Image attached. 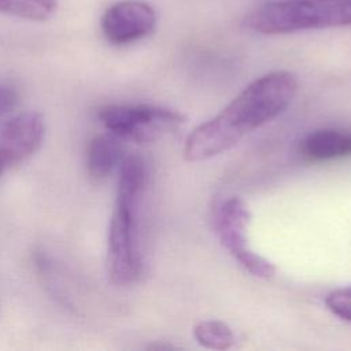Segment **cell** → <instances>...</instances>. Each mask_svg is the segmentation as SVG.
<instances>
[{"mask_svg": "<svg viewBox=\"0 0 351 351\" xmlns=\"http://www.w3.org/2000/svg\"><path fill=\"white\" fill-rule=\"evenodd\" d=\"M245 23L262 34L351 26V0L273 1L255 8Z\"/></svg>", "mask_w": 351, "mask_h": 351, "instance_id": "3", "label": "cell"}, {"mask_svg": "<svg viewBox=\"0 0 351 351\" xmlns=\"http://www.w3.org/2000/svg\"><path fill=\"white\" fill-rule=\"evenodd\" d=\"M121 141L110 132L90 138L86 147V169L93 178H106L121 166L125 159Z\"/></svg>", "mask_w": 351, "mask_h": 351, "instance_id": "9", "label": "cell"}, {"mask_svg": "<svg viewBox=\"0 0 351 351\" xmlns=\"http://www.w3.org/2000/svg\"><path fill=\"white\" fill-rule=\"evenodd\" d=\"M250 222L251 213L247 203L239 196L229 197L219 207L217 217L219 240L248 273L259 278H271L276 274V266L248 245L247 230Z\"/></svg>", "mask_w": 351, "mask_h": 351, "instance_id": "5", "label": "cell"}, {"mask_svg": "<svg viewBox=\"0 0 351 351\" xmlns=\"http://www.w3.org/2000/svg\"><path fill=\"white\" fill-rule=\"evenodd\" d=\"M18 101V93L10 84L0 82V117L10 112Z\"/></svg>", "mask_w": 351, "mask_h": 351, "instance_id": "13", "label": "cell"}, {"mask_svg": "<svg viewBox=\"0 0 351 351\" xmlns=\"http://www.w3.org/2000/svg\"><path fill=\"white\" fill-rule=\"evenodd\" d=\"M97 117L111 134L136 143L154 141L184 122L177 111L148 104H106Z\"/></svg>", "mask_w": 351, "mask_h": 351, "instance_id": "4", "label": "cell"}, {"mask_svg": "<svg viewBox=\"0 0 351 351\" xmlns=\"http://www.w3.org/2000/svg\"><path fill=\"white\" fill-rule=\"evenodd\" d=\"M55 11V0H0V14L27 21H47Z\"/></svg>", "mask_w": 351, "mask_h": 351, "instance_id": "10", "label": "cell"}, {"mask_svg": "<svg viewBox=\"0 0 351 351\" xmlns=\"http://www.w3.org/2000/svg\"><path fill=\"white\" fill-rule=\"evenodd\" d=\"M304 159L325 162L351 155V132L339 129H319L311 132L300 144Z\"/></svg>", "mask_w": 351, "mask_h": 351, "instance_id": "8", "label": "cell"}, {"mask_svg": "<svg viewBox=\"0 0 351 351\" xmlns=\"http://www.w3.org/2000/svg\"><path fill=\"white\" fill-rule=\"evenodd\" d=\"M148 181L145 160L138 155L126 156L119 166L117 197L110 219L107 262L114 284L134 282L143 269L138 241V206Z\"/></svg>", "mask_w": 351, "mask_h": 351, "instance_id": "2", "label": "cell"}, {"mask_svg": "<svg viewBox=\"0 0 351 351\" xmlns=\"http://www.w3.org/2000/svg\"><path fill=\"white\" fill-rule=\"evenodd\" d=\"M325 304L335 315L351 322V287L329 292L325 298Z\"/></svg>", "mask_w": 351, "mask_h": 351, "instance_id": "12", "label": "cell"}, {"mask_svg": "<svg viewBox=\"0 0 351 351\" xmlns=\"http://www.w3.org/2000/svg\"><path fill=\"white\" fill-rule=\"evenodd\" d=\"M44 134L45 123L38 112H21L7 121L0 129V177L36 154Z\"/></svg>", "mask_w": 351, "mask_h": 351, "instance_id": "6", "label": "cell"}, {"mask_svg": "<svg viewBox=\"0 0 351 351\" xmlns=\"http://www.w3.org/2000/svg\"><path fill=\"white\" fill-rule=\"evenodd\" d=\"M296 90L298 80L289 71H271L256 78L219 114L188 136L184 158L202 162L230 149L244 136L282 112Z\"/></svg>", "mask_w": 351, "mask_h": 351, "instance_id": "1", "label": "cell"}, {"mask_svg": "<svg viewBox=\"0 0 351 351\" xmlns=\"http://www.w3.org/2000/svg\"><path fill=\"white\" fill-rule=\"evenodd\" d=\"M196 341L210 350H228L234 344V333L221 321H202L193 329Z\"/></svg>", "mask_w": 351, "mask_h": 351, "instance_id": "11", "label": "cell"}, {"mask_svg": "<svg viewBox=\"0 0 351 351\" xmlns=\"http://www.w3.org/2000/svg\"><path fill=\"white\" fill-rule=\"evenodd\" d=\"M156 25L154 8L138 0H123L108 7L101 16V30L107 41L126 45L152 33Z\"/></svg>", "mask_w": 351, "mask_h": 351, "instance_id": "7", "label": "cell"}]
</instances>
